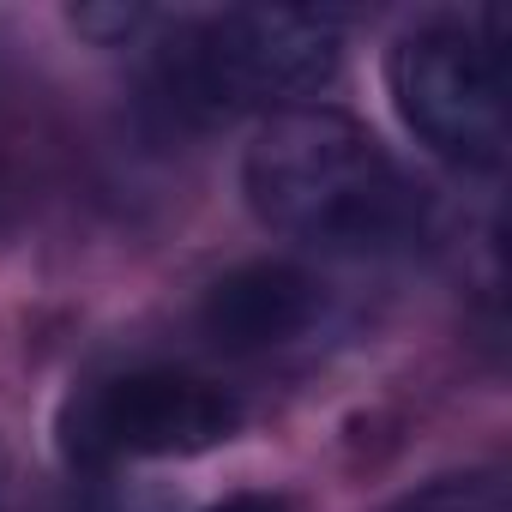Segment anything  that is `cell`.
<instances>
[{"mask_svg":"<svg viewBox=\"0 0 512 512\" xmlns=\"http://www.w3.org/2000/svg\"><path fill=\"white\" fill-rule=\"evenodd\" d=\"M241 187L260 223L326 253H392L422 229L404 169L338 109H284L253 133Z\"/></svg>","mask_w":512,"mask_h":512,"instance_id":"1","label":"cell"},{"mask_svg":"<svg viewBox=\"0 0 512 512\" xmlns=\"http://www.w3.org/2000/svg\"><path fill=\"white\" fill-rule=\"evenodd\" d=\"M320 314V290L302 266L290 260H253L223 272L205 302H199V326L217 350H278L290 338H302Z\"/></svg>","mask_w":512,"mask_h":512,"instance_id":"5","label":"cell"},{"mask_svg":"<svg viewBox=\"0 0 512 512\" xmlns=\"http://www.w3.org/2000/svg\"><path fill=\"white\" fill-rule=\"evenodd\" d=\"M386 512H506V482L494 470H464V476H434L392 500Z\"/></svg>","mask_w":512,"mask_h":512,"instance_id":"6","label":"cell"},{"mask_svg":"<svg viewBox=\"0 0 512 512\" xmlns=\"http://www.w3.org/2000/svg\"><path fill=\"white\" fill-rule=\"evenodd\" d=\"M211 512H290L278 494H229L223 506H211Z\"/></svg>","mask_w":512,"mask_h":512,"instance_id":"8","label":"cell"},{"mask_svg":"<svg viewBox=\"0 0 512 512\" xmlns=\"http://www.w3.org/2000/svg\"><path fill=\"white\" fill-rule=\"evenodd\" d=\"M145 19H151L145 7H73V25L97 43H127Z\"/></svg>","mask_w":512,"mask_h":512,"instance_id":"7","label":"cell"},{"mask_svg":"<svg viewBox=\"0 0 512 512\" xmlns=\"http://www.w3.org/2000/svg\"><path fill=\"white\" fill-rule=\"evenodd\" d=\"M344 67V31L314 7H229L205 19L181 55L199 103H296L320 97Z\"/></svg>","mask_w":512,"mask_h":512,"instance_id":"3","label":"cell"},{"mask_svg":"<svg viewBox=\"0 0 512 512\" xmlns=\"http://www.w3.org/2000/svg\"><path fill=\"white\" fill-rule=\"evenodd\" d=\"M235 422H241V404L223 386H211L199 374H175V368H145V374L103 386L85 404V440H73V452H85V458H187V452L229 440Z\"/></svg>","mask_w":512,"mask_h":512,"instance_id":"4","label":"cell"},{"mask_svg":"<svg viewBox=\"0 0 512 512\" xmlns=\"http://www.w3.org/2000/svg\"><path fill=\"white\" fill-rule=\"evenodd\" d=\"M386 91L398 121L434 157L458 169H500L512 145V85L506 49L470 25H422L392 43Z\"/></svg>","mask_w":512,"mask_h":512,"instance_id":"2","label":"cell"}]
</instances>
